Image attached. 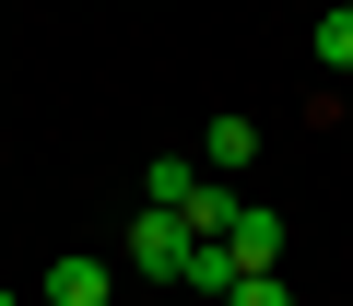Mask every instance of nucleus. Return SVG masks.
Masks as SVG:
<instances>
[{"mask_svg":"<svg viewBox=\"0 0 353 306\" xmlns=\"http://www.w3.org/2000/svg\"><path fill=\"white\" fill-rule=\"evenodd\" d=\"M189 259H201V236L176 224V212L141 201V224H130V271H141V283H189Z\"/></svg>","mask_w":353,"mask_h":306,"instance_id":"1","label":"nucleus"},{"mask_svg":"<svg viewBox=\"0 0 353 306\" xmlns=\"http://www.w3.org/2000/svg\"><path fill=\"white\" fill-rule=\"evenodd\" d=\"M224 247H236V271H283V212H259V201H236V224H224Z\"/></svg>","mask_w":353,"mask_h":306,"instance_id":"2","label":"nucleus"},{"mask_svg":"<svg viewBox=\"0 0 353 306\" xmlns=\"http://www.w3.org/2000/svg\"><path fill=\"white\" fill-rule=\"evenodd\" d=\"M118 294V271L94 259V247H71V259H48V306H106Z\"/></svg>","mask_w":353,"mask_h":306,"instance_id":"3","label":"nucleus"},{"mask_svg":"<svg viewBox=\"0 0 353 306\" xmlns=\"http://www.w3.org/2000/svg\"><path fill=\"white\" fill-rule=\"evenodd\" d=\"M201 165H212V177H248V165H259V118H236V106H224V118L201 130Z\"/></svg>","mask_w":353,"mask_h":306,"instance_id":"4","label":"nucleus"},{"mask_svg":"<svg viewBox=\"0 0 353 306\" xmlns=\"http://www.w3.org/2000/svg\"><path fill=\"white\" fill-rule=\"evenodd\" d=\"M236 283H248V271H236V247H224V236H201V259H189V294H236Z\"/></svg>","mask_w":353,"mask_h":306,"instance_id":"5","label":"nucleus"},{"mask_svg":"<svg viewBox=\"0 0 353 306\" xmlns=\"http://www.w3.org/2000/svg\"><path fill=\"white\" fill-rule=\"evenodd\" d=\"M318 59H330V71H353V0H330V12H318Z\"/></svg>","mask_w":353,"mask_h":306,"instance_id":"6","label":"nucleus"},{"mask_svg":"<svg viewBox=\"0 0 353 306\" xmlns=\"http://www.w3.org/2000/svg\"><path fill=\"white\" fill-rule=\"evenodd\" d=\"M224 306H294V294H283V271H248V283H236Z\"/></svg>","mask_w":353,"mask_h":306,"instance_id":"7","label":"nucleus"},{"mask_svg":"<svg viewBox=\"0 0 353 306\" xmlns=\"http://www.w3.org/2000/svg\"><path fill=\"white\" fill-rule=\"evenodd\" d=\"M0 306H24V294H12V283H0Z\"/></svg>","mask_w":353,"mask_h":306,"instance_id":"8","label":"nucleus"}]
</instances>
